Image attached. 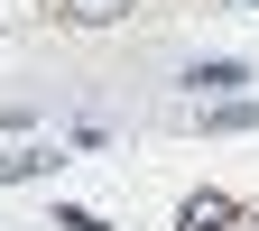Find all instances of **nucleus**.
<instances>
[{
    "label": "nucleus",
    "instance_id": "obj_2",
    "mask_svg": "<svg viewBox=\"0 0 259 231\" xmlns=\"http://www.w3.org/2000/svg\"><path fill=\"white\" fill-rule=\"evenodd\" d=\"M65 10V28H111V19H130L139 0H56Z\"/></svg>",
    "mask_w": 259,
    "mask_h": 231
},
{
    "label": "nucleus",
    "instance_id": "obj_5",
    "mask_svg": "<svg viewBox=\"0 0 259 231\" xmlns=\"http://www.w3.org/2000/svg\"><path fill=\"white\" fill-rule=\"evenodd\" d=\"M204 129H259V102H222V111H194Z\"/></svg>",
    "mask_w": 259,
    "mask_h": 231
},
{
    "label": "nucleus",
    "instance_id": "obj_1",
    "mask_svg": "<svg viewBox=\"0 0 259 231\" xmlns=\"http://www.w3.org/2000/svg\"><path fill=\"white\" fill-rule=\"evenodd\" d=\"M241 83H250V65H241V56H213V65H194V74H185L194 111H204V102H222V93H241Z\"/></svg>",
    "mask_w": 259,
    "mask_h": 231
},
{
    "label": "nucleus",
    "instance_id": "obj_6",
    "mask_svg": "<svg viewBox=\"0 0 259 231\" xmlns=\"http://www.w3.org/2000/svg\"><path fill=\"white\" fill-rule=\"evenodd\" d=\"M56 231H111L102 213H83V204H56Z\"/></svg>",
    "mask_w": 259,
    "mask_h": 231
},
{
    "label": "nucleus",
    "instance_id": "obj_4",
    "mask_svg": "<svg viewBox=\"0 0 259 231\" xmlns=\"http://www.w3.org/2000/svg\"><path fill=\"white\" fill-rule=\"evenodd\" d=\"M56 167V148H10L0 157V185H28V176H47Z\"/></svg>",
    "mask_w": 259,
    "mask_h": 231
},
{
    "label": "nucleus",
    "instance_id": "obj_3",
    "mask_svg": "<svg viewBox=\"0 0 259 231\" xmlns=\"http://www.w3.org/2000/svg\"><path fill=\"white\" fill-rule=\"evenodd\" d=\"M176 231H232V204H222V194H194L176 213Z\"/></svg>",
    "mask_w": 259,
    "mask_h": 231
}]
</instances>
